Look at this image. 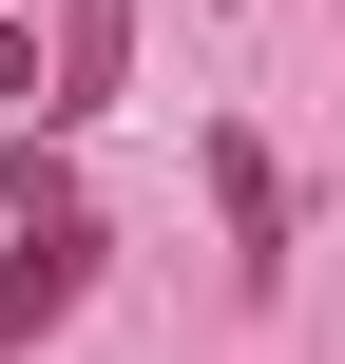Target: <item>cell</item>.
<instances>
[{"label": "cell", "mask_w": 345, "mask_h": 364, "mask_svg": "<svg viewBox=\"0 0 345 364\" xmlns=\"http://www.w3.org/2000/svg\"><path fill=\"white\" fill-rule=\"evenodd\" d=\"M211 211H230V250H250V269H288V192H269V154H250V134H211Z\"/></svg>", "instance_id": "obj_3"}, {"label": "cell", "mask_w": 345, "mask_h": 364, "mask_svg": "<svg viewBox=\"0 0 345 364\" xmlns=\"http://www.w3.org/2000/svg\"><path fill=\"white\" fill-rule=\"evenodd\" d=\"M0 96H19V115H38V96H58V77H38V38H0Z\"/></svg>", "instance_id": "obj_4"}, {"label": "cell", "mask_w": 345, "mask_h": 364, "mask_svg": "<svg viewBox=\"0 0 345 364\" xmlns=\"http://www.w3.org/2000/svg\"><path fill=\"white\" fill-rule=\"evenodd\" d=\"M115 77H134V0H58V96L38 115H115Z\"/></svg>", "instance_id": "obj_2"}, {"label": "cell", "mask_w": 345, "mask_h": 364, "mask_svg": "<svg viewBox=\"0 0 345 364\" xmlns=\"http://www.w3.org/2000/svg\"><path fill=\"white\" fill-rule=\"evenodd\" d=\"M77 288H96V211H19V250H0V364L58 346V326H77Z\"/></svg>", "instance_id": "obj_1"}]
</instances>
